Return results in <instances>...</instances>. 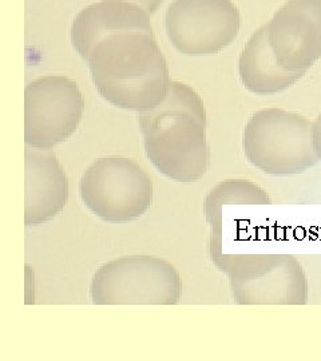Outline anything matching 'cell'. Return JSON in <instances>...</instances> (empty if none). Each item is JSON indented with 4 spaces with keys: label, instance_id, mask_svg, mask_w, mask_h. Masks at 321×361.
Masks as SVG:
<instances>
[{
    "label": "cell",
    "instance_id": "6da1fadb",
    "mask_svg": "<svg viewBox=\"0 0 321 361\" xmlns=\"http://www.w3.org/2000/svg\"><path fill=\"white\" fill-rule=\"evenodd\" d=\"M71 42L109 104L140 113L166 98L171 83L166 58L150 13L140 6L118 0L91 4L74 19Z\"/></svg>",
    "mask_w": 321,
    "mask_h": 361
},
{
    "label": "cell",
    "instance_id": "7a4b0ae2",
    "mask_svg": "<svg viewBox=\"0 0 321 361\" xmlns=\"http://www.w3.org/2000/svg\"><path fill=\"white\" fill-rule=\"evenodd\" d=\"M137 114L146 157L162 176L182 183L205 176L210 166L205 104L192 86L171 82L162 104Z\"/></svg>",
    "mask_w": 321,
    "mask_h": 361
},
{
    "label": "cell",
    "instance_id": "3957f363",
    "mask_svg": "<svg viewBox=\"0 0 321 361\" xmlns=\"http://www.w3.org/2000/svg\"><path fill=\"white\" fill-rule=\"evenodd\" d=\"M243 146L250 165L268 176H296L320 161L315 150L313 123L308 118L270 107L249 118Z\"/></svg>",
    "mask_w": 321,
    "mask_h": 361
},
{
    "label": "cell",
    "instance_id": "277c9868",
    "mask_svg": "<svg viewBox=\"0 0 321 361\" xmlns=\"http://www.w3.org/2000/svg\"><path fill=\"white\" fill-rule=\"evenodd\" d=\"M85 207L107 224L141 219L153 205L155 186L149 171L128 157L95 159L79 182Z\"/></svg>",
    "mask_w": 321,
    "mask_h": 361
},
{
    "label": "cell",
    "instance_id": "5b68a950",
    "mask_svg": "<svg viewBox=\"0 0 321 361\" xmlns=\"http://www.w3.org/2000/svg\"><path fill=\"white\" fill-rule=\"evenodd\" d=\"M181 289L180 273L167 259L125 256L97 269L90 296L95 305H176Z\"/></svg>",
    "mask_w": 321,
    "mask_h": 361
},
{
    "label": "cell",
    "instance_id": "8992f818",
    "mask_svg": "<svg viewBox=\"0 0 321 361\" xmlns=\"http://www.w3.org/2000/svg\"><path fill=\"white\" fill-rule=\"evenodd\" d=\"M241 305H304L308 280L301 262L291 255H225L214 259Z\"/></svg>",
    "mask_w": 321,
    "mask_h": 361
},
{
    "label": "cell",
    "instance_id": "52a82bcc",
    "mask_svg": "<svg viewBox=\"0 0 321 361\" xmlns=\"http://www.w3.org/2000/svg\"><path fill=\"white\" fill-rule=\"evenodd\" d=\"M85 98L77 83L64 75H46L25 91V142L52 149L68 140L82 121Z\"/></svg>",
    "mask_w": 321,
    "mask_h": 361
},
{
    "label": "cell",
    "instance_id": "ba28073f",
    "mask_svg": "<svg viewBox=\"0 0 321 361\" xmlns=\"http://www.w3.org/2000/svg\"><path fill=\"white\" fill-rule=\"evenodd\" d=\"M165 25L177 51L202 56L231 44L240 31L241 15L231 0H174Z\"/></svg>",
    "mask_w": 321,
    "mask_h": 361
},
{
    "label": "cell",
    "instance_id": "9c48e42d",
    "mask_svg": "<svg viewBox=\"0 0 321 361\" xmlns=\"http://www.w3.org/2000/svg\"><path fill=\"white\" fill-rule=\"evenodd\" d=\"M267 31L279 65L307 74L321 58V0H286Z\"/></svg>",
    "mask_w": 321,
    "mask_h": 361
},
{
    "label": "cell",
    "instance_id": "30bf717a",
    "mask_svg": "<svg viewBox=\"0 0 321 361\" xmlns=\"http://www.w3.org/2000/svg\"><path fill=\"white\" fill-rule=\"evenodd\" d=\"M70 185L62 164L52 149L25 150V224L43 225L63 210Z\"/></svg>",
    "mask_w": 321,
    "mask_h": 361
},
{
    "label": "cell",
    "instance_id": "8fae6325",
    "mask_svg": "<svg viewBox=\"0 0 321 361\" xmlns=\"http://www.w3.org/2000/svg\"><path fill=\"white\" fill-rule=\"evenodd\" d=\"M238 74L245 89L257 95H273L292 87L304 73L284 70L272 51L267 25L249 39L238 59Z\"/></svg>",
    "mask_w": 321,
    "mask_h": 361
},
{
    "label": "cell",
    "instance_id": "7c38bea8",
    "mask_svg": "<svg viewBox=\"0 0 321 361\" xmlns=\"http://www.w3.org/2000/svg\"><path fill=\"white\" fill-rule=\"evenodd\" d=\"M206 202L224 204H270L269 195L258 185L248 180H226L216 185Z\"/></svg>",
    "mask_w": 321,
    "mask_h": 361
},
{
    "label": "cell",
    "instance_id": "4fadbf2b",
    "mask_svg": "<svg viewBox=\"0 0 321 361\" xmlns=\"http://www.w3.org/2000/svg\"><path fill=\"white\" fill-rule=\"evenodd\" d=\"M118 1H126V3H131L135 6H140L147 13H155L158 7L161 6V3L164 0H118Z\"/></svg>",
    "mask_w": 321,
    "mask_h": 361
},
{
    "label": "cell",
    "instance_id": "5bb4252c",
    "mask_svg": "<svg viewBox=\"0 0 321 361\" xmlns=\"http://www.w3.org/2000/svg\"><path fill=\"white\" fill-rule=\"evenodd\" d=\"M313 140H315V150L321 161V113L320 116H317L316 122L313 123Z\"/></svg>",
    "mask_w": 321,
    "mask_h": 361
}]
</instances>
